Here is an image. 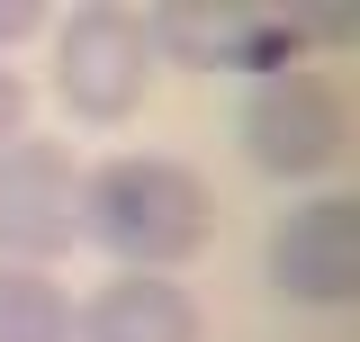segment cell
Returning <instances> with one entry per match:
<instances>
[{
  "instance_id": "obj_1",
  "label": "cell",
  "mask_w": 360,
  "mask_h": 342,
  "mask_svg": "<svg viewBox=\"0 0 360 342\" xmlns=\"http://www.w3.org/2000/svg\"><path fill=\"white\" fill-rule=\"evenodd\" d=\"M207 234H217V198L172 153H117V163L82 171V243L117 253L127 270L172 279L207 253Z\"/></svg>"
},
{
  "instance_id": "obj_2",
  "label": "cell",
  "mask_w": 360,
  "mask_h": 342,
  "mask_svg": "<svg viewBox=\"0 0 360 342\" xmlns=\"http://www.w3.org/2000/svg\"><path fill=\"white\" fill-rule=\"evenodd\" d=\"M153 54H172L180 72H243V82H270V72H297V54L315 45H352L360 9L352 0H297V9H252V0H172L144 18Z\"/></svg>"
},
{
  "instance_id": "obj_3",
  "label": "cell",
  "mask_w": 360,
  "mask_h": 342,
  "mask_svg": "<svg viewBox=\"0 0 360 342\" xmlns=\"http://www.w3.org/2000/svg\"><path fill=\"white\" fill-rule=\"evenodd\" d=\"M144 82H153V37H144V9H117V0H82L54 37V90L82 127H127L144 108Z\"/></svg>"
},
{
  "instance_id": "obj_4",
  "label": "cell",
  "mask_w": 360,
  "mask_h": 342,
  "mask_svg": "<svg viewBox=\"0 0 360 342\" xmlns=\"http://www.w3.org/2000/svg\"><path fill=\"white\" fill-rule=\"evenodd\" d=\"M243 153H252V171H270V180H315V171H333L352 153V90L307 72V63L252 82V99H243Z\"/></svg>"
},
{
  "instance_id": "obj_5",
  "label": "cell",
  "mask_w": 360,
  "mask_h": 342,
  "mask_svg": "<svg viewBox=\"0 0 360 342\" xmlns=\"http://www.w3.org/2000/svg\"><path fill=\"white\" fill-rule=\"evenodd\" d=\"M82 243V163L54 135H18L0 144V261H63Z\"/></svg>"
},
{
  "instance_id": "obj_6",
  "label": "cell",
  "mask_w": 360,
  "mask_h": 342,
  "mask_svg": "<svg viewBox=\"0 0 360 342\" xmlns=\"http://www.w3.org/2000/svg\"><path fill=\"white\" fill-rule=\"evenodd\" d=\"M270 289L288 306H315V315H342L360 298V198L352 189H324V198L279 216V234H270Z\"/></svg>"
},
{
  "instance_id": "obj_7",
  "label": "cell",
  "mask_w": 360,
  "mask_h": 342,
  "mask_svg": "<svg viewBox=\"0 0 360 342\" xmlns=\"http://www.w3.org/2000/svg\"><path fill=\"white\" fill-rule=\"evenodd\" d=\"M207 315L180 279H153V270H127L108 279L90 306H72V342H198Z\"/></svg>"
},
{
  "instance_id": "obj_8",
  "label": "cell",
  "mask_w": 360,
  "mask_h": 342,
  "mask_svg": "<svg viewBox=\"0 0 360 342\" xmlns=\"http://www.w3.org/2000/svg\"><path fill=\"white\" fill-rule=\"evenodd\" d=\"M0 342H72V298L54 289V270L0 261Z\"/></svg>"
},
{
  "instance_id": "obj_9",
  "label": "cell",
  "mask_w": 360,
  "mask_h": 342,
  "mask_svg": "<svg viewBox=\"0 0 360 342\" xmlns=\"http://www.w3.org/2000/svg\"><path fill=\"white\" fill-rule=\"evenodd\" d=\"M18 135H27V82L0 63V144H18Z\"/></svg>"
},
{
  "instance_id": "obj_10",
  "label": "cell",
  "mask_w": 360,
  "mask_h": 342,
  "mask_svg": "<svg viewBox=\"0 0 360 342\" xmlns=\"http://www.w3.org/2000/svg\"><path fill=\"white\" fill-rule=\"evenodd\" d=\"M37 27H45V18H37V0H0V54H9V45H27Z\"/></svg>"
}]
</instances>
